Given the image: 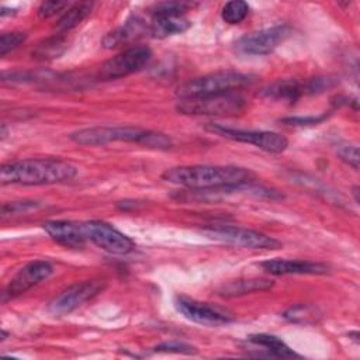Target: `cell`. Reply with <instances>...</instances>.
Segmentation results:
<instances>
[{
  "label": "cell",
  "mask_w": 360,
  "mask_h": 360,
  "mask_svg": "<svg viewBox=\"0 0 360 360\" xmlns=\"http://www.w3.org/2000/svg\"><path fill=\"white\" fill-rule=\"evenodd\" d=\"M248 342L252 343L256 347H262L260 356H269V357H298L295 352H292L280 338L266 333H256L250 335L248 338Z\"/></svg>",
  "instance_id": "18"
},
{
  "label": "cell",
  "mask_w": 360,
  "mask_h": 360,
  "mask_svg": "<svg viewBox=\"0 0 360 360\" xmlns=\"http://www.w3.org/2000/svg\"><path fill=\"white\" fill-rule=\"evenodd\" d=\"M91 8H93L91 3H75L69 6V8L56 22V30L60 32H65L75 28L91 13Z\"/></svg>",
  "instance_id": "21"
},
{
  "label": "cell",
  "mask_w": 360,
  "mask_h": 360,
  "mask_svg": "<svg viewBox=\"0 0 360 360\" xmlns=\"http://www.w3.org/2000/svg\"><path fill=\"white\" fill-rule=\"evenodd\" d=\"M25 38H27V34L20 32V31L1 34V37H0V55L4 56L10 51L15 49L17 46H20L25 41Z\"/></svg>",
  "instance_id": "25"
},
{
  "label": "cell",
  "mask_w": 360,
  "mask_h": 360,
  "mask_svg": "<svg viewBox=\"0 0 360 360\" xmlns=\"http://www.w3.org/2000/svg\"><path fill=\"white\" fill-rule=\"evenodd\" d=\"M104 288V283L101 281H83L68 287L59 295H56L48 305L51 314L56 316H62L73 312L82 304L96 297Z\"/></svg>",
  "instance_id": "12"
},
{
  "label": "cell",
  "mask_w": 360,
  "mask_h": 360,
  "mask_svg": "<svg viewBox=\"0 0 360 360\" xmlns=\"http://www.w3.org/2000/svg\"><path fill=\"white\" fill-rule=\"evenodd\" d=\"M44 229L51 239L65 248H82L87 242L83 231V222L48 221L44 224Z\"/></svg>",
  "instance_id": "16"
},
{
  "label": "cell",
  "mask_w": 360,
  "mask_h": 360,
  "mask_svg": "<svg viewBox=\"0 0 360 360\" xmlns=\"http://www.w3.org/2000/svg\"><path fill=\"white\" fill-rule=\"evenodd\" d=\"M149 34V24H146L139 17H132L125 21L124 25L110 31L101 41L103 46L107 49H112L121 45H127L143 35Z\"/></svg>",
  "instance_id": "17"
},
{
  "label": "cell",
  "mask_w": 360,
  "mask_h": 360,
  "mask_svg": "<svg viewBox=\"0 0 360 360\" xmlns=\"http://www.w3.org/2000/svg\"><path fill=\"white\" fill-rule=\"evenodd\" d=\"M53 271V267L51 263L45 260H35L28 264H25L18 273L11 278L7 290L4 291V297L8 295L10 298L17 297L34 285L39 284L41 281L46 280Z\"/></svg>",
  "instance_id": "14"
},
{
  "label": "cell",
  "mask_w": 360,
  "mask_h": 360,
  "mask_svg": "<svg viewBox=\"0 0 360 360\" xmlns=\"http://www.w3.org/2000/svg\"><path fill=\"white\" fill-rule=\"evenodd\" d=\"M260 267L273 276L285 274H326L329 267L323 263L309 260H290V259H271L260 263Z\"/></svg>",
  "instance_id": "15"
},
{
  "label": "cell",
  "mask_w": 360,
  "mask_h": 360,
  "mask_svg": "<svg viewBox=\"0 0 360 360\" xmlns=\"http://www.w3.org/2000/svg\"><path fill=\"white\" fill-rule=\"evenodd\" d=\"M202 232L215 240L225 242L228 245H233L238 248H246V249H256V250H276L280 249L283 245L280 240L267 236L262 232L239 228V226H211L204 228Z\"/></svg>",
  "instance_id": "7"
},
{
  "label": "cell",
  "mask_w": 360,
  "mask_h": 360,
  "mask_svg": "<svg viewBox=\"0 0 360 360\" xmlns=\"http://www.w3.org/2000/svg\"><path fill=\"white\" fill-rule=\"evenodd\" d=\"M283 316L292 323H312L316 322L321 314L315 307L309 305H295L290 309H287Z\"/></svg>",
  "instance_id": "23"
},
{
  "label": "cell",
  "mask_w": 360,
  "mask_h": 360,
  "mask_svg": "<svg viewBox=\"0 0 360 360\" xmlns=\"http://www.w3.org/2000/svg\"><path fill=\"white\" fill-rule=\"evenodd\" d=\"M70 139L77 145L100 146L112 142H131L145 148L166 150L172 148V139L156 131L138 127H93L70 134Z\"/></svg>",
  "instance_id": "3"
},
{
  "label": "cell",
  "mask_w": 360,
  "mask_h": 360,
  "mask_svg": "<svg viewBox=\"0 0 360 360\" xmlns=\"http://www.w3.org/2000/svg\"><path fill=\"white\" fill-rule=\"evenodd\" d=\"M77 174V167L62 159H22L8 162L0 167V181L3 184L42 186L72 180Z\"/></svg>",
  "instance_id": "2"
},
{
  "label": "cell",
  "mask_w": 360,
  "mask_h": 360,
  "mask_svg": "<svg viewBox=\"0 0 360 360\" xmlns=\"http://www.w3.org/2000/svg\"><path fill=\"white\" fill-rule=\"evenodd\" d=\"M65 8H69V3L68 1L49 0V1L41 3L39 8H38V14H39L41 18H49V17H53L55 14L63 11Z\"/></svg>",
  "instance_id": "29"
},
{
  "label": "cell",
  "mask_w": 360,
  "mask_h": 360,
  "mask_svg": "<svg viewBox=\"0 0 360 360\" xmlns=\"http://www.w3.org/2000/svg\"><path fill=\"white\" fill-rule=\"evenodd\" d=\"M162 179L194 191H226L232 187L255 183L256 174L238 166L193 165L167 169Z\"/></svg>",
  "instance_id": "1"
},
{
  "label": "cell",
  "mask_w": 360,
  "mask_h": 360,
  "mask_svg": "<svg viewBox=\"0 0 360 360\" xmlns=\"http://www.w3.org/2000/svg\"><path fill=\"white\" fill-rule=\"evenodd\" d=\"M68 48L66 39L62 35H53L51 38L44 39L41 44L37 45V48L32 51V56L37 59H53L59 58L65 49Z\"/></svg>",
  "instance_id": "22"
},
{
  "label": "cell",
  "mask_w": 360,
  "mask_h": 360,
  "mask_svg": "<svg viewBox=\"0 0 360 360\" xmlns=\"http://www.w3.org/2000/svg\"><path fill=\"white\" fill-rule=\"evenodd\" d=\"M152 58V51L150 48L145 45H136L131 46L111 59L105 60L98 72L100 79L103 80H112V79H120L125 77L128 75H132L138 70H141L143 66L149 63Z\"/></svg>",
  "instance_id": "9"
},
{
  "label": "cell",
  "mask_w": 360,
  "mask_h": 360,
  "mask_svg": "<svg viewBox=\"0 0 360 360\" xmlns=\"http://www.w3.org/2000/svg\"><path fill=\"white\" fill-rule=\"evenodd\" d=\"M255 82L252 75L235 72V70H222L210 73L193 80L186 82L184 84L179 86L176 90V96L180 100L184 98H195L212 94H222L236 91L250 83Z\"/></svg>",
  "instance_id": "4"
},
{
  "label": "cell",
  "mask_w": 360,
  "mask_h": 360,
  "mask_svg": "<svg viewBox=\"0 0 360 360\" xmlns=\"http://www.w3.org/2000/svg\"><path fill=\"white\" fill-rule=\"evenodd\" d=\"M326 117H328L326 114L316 115V117H288V118H284L283 122L288 125H314L323 121Z\"/></svg>",
  "instance_id": "30"
},
{
  "label": "cell",
  "mask_w": 360,
  "mask_h": 360,
  "mask_svg": "<svg viewBox=\"0 0 360 360\" xmlns=\"http://www.w3.org/2000/svg\"><path fill=\"white\" fill-rule=\"evenodd\" d=\"M174 307L186 319L200 325L219 326L233 321L232 315L226 311L207 302H200L186 297H177L174 300Z\"/></svg>",
  "instance_id": "13"
},
{
  "label": "cell",
  "mask_w": 360,
  "mask_h": 360,
  "mask_svg": "<svg viewBox=\"0 0 360 360\" xmlns=\"http://www.w3.org/2000/svg\"><path fill=\"white\" fill-rule=\"evenodd\" d=\"M153 352H159V353H180V354H194V353H197L194 346L183 343V342H176V340L159 343V345H156L153 347Z\"/></svg>",
  "instance_id": "26"
},
{
  "label": "cell",
  "mask_w": 360,
  "mask_h": 360,
  "mask_svg": "<svg viewBox=\"0 0 360 360\" xmlns=\"http://www.w3.org/2000/svg\"><path fill=\"white\" fill-rule=\"evenodd\" d=\"M353 195H354V201L359 202L360 200H359V187H357V186L353 187Z\"/></svg>",
  "instance_id": "31"
},
{
  "label": "cell",
  "mask_w": 360,
  "mask_h": 360,
  "mask_svg": "<svg viewBox=\"0 0 360 360\" xmlns=\"http://www.w3.org/2000/svg\"><path fill=\"white\" fill-rule=\"evenodd\" d=\"M246 105L245 97L236 91L212 94L195 98L179 100L176 110L187 115H211V117H228L236 115L243 111Z\"/></svg>",
  "instance_id": "5"
},
{
  "label": "cell",
  "mask_w": 360,
  "mask_h": 360,
  "mask_svg": "<svg viewBox=\"0 0 360 360\" xmlns=\"http://www.w3.org/2000/svg\"><path fill=\"white\" fill-rule=\"evenodd\" d=\"M249 14V4L242 0H235V1H228L221 11V17L225 22L233 25L239 24L246 18Z\"/></svg>",
  "instance_id": "24"
},
{
  "label": "cell",
  "mask_w": 360,
  "mask_h": 360,
  "mask_svg": "<svg viewBox=\"0 0 360 360\" xmlns=\"http://www.w3.org/2000/svg\"><path fill=\"white\" fill-rule=\"evenodd\" d=\"M205 128L210 132L219 135L222 138L242 142V143H250L270 153H280L285 150L288 146V141L285 136L271 131H253V129H238V128L235 129V128H228L217 124H208Z\"/></svg>",
  "instance_id": "8"
},
{
  "label": "cell",
  "mask_w": 360,
  "mask_h": 360,
  "mask_svg": "<svg viewBox=\"0 0 360 360\" xmlns=\"http://www.w3.org/2000/svg\"><path fill=\"white\" fill-rule=\"evenodd\" d=\"M193 3L165 1L156 4L150 11L149 35L153 38H166L187 31L191 22L184 17Z\"/></svg>",
  "instance_id": "6"
},
{
  "label": "cell",
  "mask_w": 360,
  "mask_h": 360,
  "mask_svg": "<svg viewBox=\"0 0 360 360\" xmlns=\"http://www.w3.org/2000/svg\"><path fill=\"white\" fill-rule=\"evenodd\" d=\"M291 35V28L285 24L264 28L243 35L236 41V49L246 55H267L273 52Z\"/></svg>",
  "instance_id": "11"
},
{
  "label": "cell",
  "mask_w": 360,
  "mask_h": 360,
  "mask_svg": "<svg viewBox=\"0 0 360 360\" xmlns=\"http://www.w3.org/2000/svg\"><path fill=\"white\" fill-rule=\"evenodd\" d=\"M39 207V202L37 201H15V202H6L1 207L3 215H15L21 212H27L30 210H35Z\"/></svg>",
  "instance_id": "28"
},
{
  "label": "cell",
  "mask_w": 360,
  "mask_h": 360,
  "mask_svg": "<svg viewBox=\"0 0 360 360\" xmlns=\"http://www.w3.org/2000/svg\"><path fill=\"white\" fill-rule=\"evenodd\" d=\"M266 97L274 100H285L290 103L297 101L302 94H305V83H300L297 80H278L263 90Z\"/></svg>",
  "instance_id": "20"
},
{
  "label": "cell",
  "mask_w": 360,
  "mask_h": 360,
  "mask_svg": "<svg viewBox=\"0 0 360 360\" xmlns=\"http://www.w3.org/2000/svg\"><path fill=\"white\" fill-rule=\"evenodd\" d=\"M86 240L111 255H127L132 252L134 242L112 225L103 221L83 222Z\"/></svg>",
  "instance_id": "10"
},
{
  "label": "cell",
  "mask_w": 360,
  "mask_h": 360,
  "mask_svg": "<svg viewBox=\"0 0 360 360\" xmlns=\"http://www.w3.org/2000/svg\"><path fill=\"white\" fill-rule=\"evenodd\" d=\"M273 287V281L264 280V278H248V280H233L226 284H224L218 294L222 297H239L245 294L259 292V291H267Z\"/></svg>",
  "instance_id": "19"
},
{
  "label": "cell",
  "mask_w": 360,
  "mask_h": 360,
  "mask_svg": "<svg viewBox=\"0 0 360 360\" xmlns=\"http://www.w3.org/2000/svg\"><path fill=\"white\" fill-rule=\"evenodd\" d=\"M338 156L352 166L354 170H359V148L356 145H340L338 148Z\"/></svg>",
  "instance_id": "27"
}]
</instances>
